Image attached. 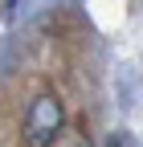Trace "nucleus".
<instances>
[{
	"mask_svg": "<svg viewBox=\"0 0 143 147\" xmlns=\"http://www.w3.org/2000/svg\"><path fill=\"white\" fill-rule=\"evenodd\" d=\"M65 123V106L57 94H37L29 102V115H25V143L29 147H49L53 135L61 131Z\"/></svg>",
	"mask_w": 143,
	"mask_h": 147,
	"instance_id": "obj_1",
	"label": "nucleus"
},
{
	"mask_svg": "<svg viewBox=\"0 0 143 147\" xmlns=\"http://www.w3.org/2000/svg\"><path fill=\"white\" fill-rule=\"evenodd\" d=\"M49 147H94V143H90V135H86V127H78V123L65 127V123H61V131L53 135Z\"/></svg>",
	"mask_w": 143,
	"mask_h": 147,
	"instance_id": "obj_2",
	"label": "nucleus"
},
{
	"mask_svg": "<svg viewBox=\"0 0 143 147\" xmlns=\"http://www.w3.org/2000/svg\"><path fill=\"white\" fill-rule=\"evenodd\" d=\"M12 4H16V0H4V8H12Z\"/></svg>",
	"mask_w": 143,
	"mask_h": 147,
	"instance_id": "obj_3",
	"label": "nucleus"
},
{
	"mask_svg": "<svg viewBox=\"0 0 143 147\" xmlns=\"http://www.w3.org/2000/svg\"><path fill=\"white\" fill-rule=\"evenodd\" d=\"M111 147H123V143H119V139H115V143H111Z\"/></svg>",
	"mask_w": 143,
	"mask_h": 147,
	"instance_id": "obj_4",
	"label": "nucleus"
}]
</instances>
